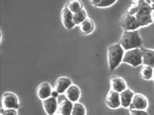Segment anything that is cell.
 <instances>
[{"label": "cell", "mask_w": 154, "mask_h": 115, "mask_svg": "<svg viewBox=\"0 0 154 115\" xmlns=\"http://www.w3.org/2000/svg\"><path fill=\"white\" fill-rule=\"evenodd\" d=\"M59 93H58L55 90H53V91H52V92H51V96H52V97H54L57 98V97H58V96H59Z\"/></svg>", "instance_id": "27"}, {"label": "cell", "mask_w": 154, "mask_h": 115, "mask_svg": "<svg viewBox=\"0 0 154 115\" xmlns=\"http://www.w3.org/2000/svg\"><path fill=\"white\" fill-rule=\"evenodd\" d=\"M153 81H154V66H153Z\"/></svg>", "instance_id": "29"}, {"label": "cell", "mask_w": 154, "mask_h": 115, "mask_svg": "<svg viewBox=\"0 0 154 115\" xmlns=\"http://www.w3.org/2000/svg\"><path fill=\"white\" fill-rule=\"evenodd\" d=\"M72 84L71 79L66 76H61L57 78L54 84V90L59 94L64 93L66 90Z\"/></svg>", "instance_id": "10"}, {"label": "cell", "mask_w": 154, "mask_h": 115, "mask_svg": "<svg viewBox=\"0 0 154 115\" xmlns=\"http://www.w3.org/2000/svg\"><path fill=\"white\" fill-rule=\"evenodd\" d=\"M125 50L118 43L110 45L107 49V60L110 70L116 69L122 62Z\"/></svg>", "instance_id": "3"}, {"label": "cell", "mask_w": 154, "mask_h": 115, "mask_svg": "<svg viewBox=\"0 0 154 115\" xmlns=\"http://www.w3.org/2000/svg\"><path fill=\"white\" fill-rule=\"evenodd\" d=\"M151 15H152V19H153V21H154V10H153L152 11V13H151Z\"/></svg>", "instance_id": "28"}, {"label": "cell", "mask_w": 154, "mask_h": 115, "mask_svg": "<svg viewBox=\"0 0 154 115\" xmlns=\"http://www.w3.org/2000/svg\"><path fill=\"white\" fill-rule=\"evenodd\" d=\"M110 84L111 90L120 93L127 88V83L125 80L121 77L116 76L110 81Z\"/></svg>", "instance_id": "15"}, {"label": "cell", "mask_w": 154, "mask_h": 115, "mask_svg": "<svg viewBox=\"0 0 154 115\" xmlns=\"http://www.w3.org/2000/svg\"><path fill=\"white\" fill-rule=\"evenodd\" d=\"M64 95L67 100L72 102H78L81 96V91L78 86L72 84L64 92Z\"/></svg>", "instance_id": "12"}, {"label": "cell", "mask_w": 154, "mask_h": 115, "mask_svg": "<svg viewBox=\"0 0 154 115\" xmlns=\"http://www.w3.org/2000/svg\"><path fill=\"white\" fill-rule=\"evenodd\" d=\"M143 65L154 66V50L141 47Z\"/></svg>", "instance_id": "16"}, {"label": "cell", "mask_w": 154, "mask_h": 115, "mask_svg": "<svg viewBox=\"0 0 154 115\" xmlns=\"http://www.w3.org/2000/svg\"><path fill=\"white\" fill-rule=\"evenodd\" d=\"M119 44L125 51H127L140 47L143 44V40L137 30L132 31L124 30L120 37Z\"/></svg>", "instance_id": "2"}, {"label": "cell", "mask_w": 154, "mask_h": 115, "mask_svg": "<svg viewBox=\"0 0 154 115\" xmlns=\"http://www.w3.org/2000/svg\"><path fill=\"white\" fill-rule=\"evenodd\" d=\"M89 1L91 4L96 6V4H98L101 1V0H89Z\"/></svg>", "instance_id": "26"}, {"label": "cell", "mask_w": 154, "mask_h": 115, "mask_svg": "<svg viewBox=\"0 0 154 115\" xmlns=\"http://www.w3.org/2000/svg\"><path fill=\"white\" fill-rule=\"evenodd\" d=\"M73 102L70 100H63L58 105L57 111L60 114L62 115H71L72 113V109H73Z\"/></svg>", "instance_id": "17"}, {"label": "cell", "mask_w": 154, "mask_h": 115, "mask_svg": "<svg viewBox=\"0 0 154 115\" xmlns=\"http://www.w3.org/2000/svg\"><path fill=\"white\" fill-rule=\"evenodd\" d=\"M117 0H101V1L95 7L98 8H105L112 5Z\"/></svg>", "instance_id": "23"}, {"label": "cell", "mask_w": 154, "mask_h": 115, "mask_svg": "<svg viewBox=\"0 0 154 115\" xmlns=\"http://www.w3.org/2000/svg\"><path fill=\"white\" fill-rule=\"evenodd\" d=\"M140 75L141 78L144 80H151L153 78V67L143 65L140 71Z\"/></svg>", "instance_id": "19"}, {"label": "cell", "mask_w": 154, "mask_h": 115, "mask_svg": "<svg viewBox=\"0 0 154 115\" xmlns=\"http://www.w3.org/2000/svg\"><path fill=\"white\" fill-rule=\"evenodd\" d=\"M85 19H87V12L84 8L73 13V19L75 25H79Z\"/></svg>", "instance_id": "20"}, {"label": "cell", "mask_w": 154, "mask_h": 115, "mask_svg": "<svg viewBox=\"0 0 154 115\" xmlns=\"http://www.w3.org/2000/svg\"><path fill=\"white\" fill-rule=\"evenodd\" d=\"M148 106V100L142 93H134L130 108L146 110Z\"/></svg>", "instance_id": "7"}, {"label": "cell", "mask_w": 154, "mask_h": 115, "mask_svg": "<svg viewBox=\"0 0 154 115\" xmlns=\"http://www.w3.org/2000/svg\"><path fill=\"white\" fill-rule=\"evenodd\" d=\"M153 3H154V0H153Z\"/></svg>", "instance_id": "31"}, {"label": "cell", "mask_w": 154, "mask_h": 115, "mask_svg": "<svg viewBox=\"0 0 154 115\" xmlns=\"http://www.w3.org/2000/svg\"><path fill=\"white\" fill-rule=\"evenodd\" d=\"M2 105L3 108L17 109L19 108V100L17 95L12 92H5L2 97Z\"/></svg>", "instance_id": "5"}, {"label": "cell", "mask_w": 154, "mask_h": 115, "mask_svg": "<svg viewBox=\"0 0 154 115\" xmlns=\"http://www.w3.org/2000/svg\"><path fill=\"white\" fill-rule=\"evenodd\" d=\"M1 115H17V111L16 109L14 108H3L2 107L0 110Z\"/></svg>", "instance_id": "24"}, {"label": "cell", "mask_w": 154, "mask_h": 115, "mask_svg": "<svg viewBox=\"0 0 154 115\" xmlns=\"http://www.w3.org/2000/svg\"><path fill=\"white\" fill-rule=\"evenodd\" d=\"M133 1H137V0H133Z\"/></svg>", "instance_id": "30"}, {"label": "cell", "mask_w": 154, "mask_h": 115, "mask_svg": "<svg viewBox=\"0 0 154 115\" xmlns=\"http://www.w3.org/2000/svg\"><path fill=\"white\" fill-rule=\"evenodd\" d=\"M66 7L72 13H74L83 8V4L80 0H70Z\"/></svg>", "instance_id": "21"}, {"label": "cell", "mask_w": 154, "mask_h": 115, "mask_svg": "<svg viewBox=\"0 0 154 115\" xmlns=\"http://www.w3.org/2000/svg\"><path fill=\"white\" fill-rule=\"evenodd\" d=\"M121 26L124 30L132 31L138 30L140 28L136 20V16L129 13H125L121 22Z\"/></svg>", "instance_id": "6"}, {"label": "cell", "mask_w": 154, "mask_h": 115, "mask_svg": "<svg viewBox=\"0 0 154 115\" xmlns=\"http://www.w3.org/2000/svg\"><path fill=\"white\" fill-rule=\"evenodd\" d=\"M42 105L46 114L52 115L55 114L57 111L59 104H58L57 98L50 96V97L42 100Z\"/></svg>", "instance_id": "8"}, {"label": "cell", "mask_w": 154, "mask_h": 115, "mask_svg": "<svg viewBox=\"0 0 154 115\" xmlns=\"http://www.w3.org/2000/svg\"><path fill=\"white\" fill-rule=\"evenodd\" d=\"M122 62L134 67L143 65L141 48H135L125 51Z\"/></svg>", "instance_id": "4"}, {"label": "cell", "mask_w": 154, "mask_h": 115, "mask_svg": "<svg viewBox=\"0 0 154 115\" xmlns=\"http://www.w3.org/2000/svg\"><path fill=\"white\" fill-rule=\"evenodd\" d=\"M134 93L132 90L126 88L123 92L119 93L120 103L121 106L124 108H128L131 106Z\"/></svg>", "instance_id": "14"}, {"label": "cell", "mask_w": 154, "mask_h": 115, "mask_svg": "<svg viewBox=\"0 0 154 115\" xmlns=\"http://www.w3.org/2000/svg\"><path fill=\"white\" fill-rule=\"evenodd\" d=\"M61 21L62 25L67 30H71L75 26L73 19V13L67 8V7L62 10Z\"/></svg>", "instance_id": "11"}, {"label": "cell", "mask_w": 154, "mask_h": 115, "mask_svg": "<svg viewBox=\"0 0 154 115\" xmlns=\"http://www.w3.org/2000/svg\"><path fill=\"white\" fill-rule=\"evenodd\" d=\"M79 26L81 32L86 35L90 34V33H92L95 28L94 22L89 18L85 19L80 24Z\"/></svg>", "instance_id": "18"}, {"label": "cell", "mask_w": 154, "mask_h": 115, "mask_svg": "<svg viewBox=\"0 0 154 115\" xmlns=\"http://www.w3.org/2000/svg\"><path fill=\"white\" fill-rule=\"evenodd\" d=\"M52 91L51 86L49 83L42 82L37 86L36 93L38 98L42 100L50 97Z\"/></svg>", "instance_id": "13"}, {"label": "cell", "mask_w": 154, "mask_h": 115, "mask_svg": "<svg viewBox=\"0 0 154 115\" xmlns=\"http://www.w3.org/2000/svg\"><path fill=\"white\" fill-rule=\"evenodd\" d=\"M129 114L131 115H148V113L146 110L132 109L129 108Z\"/></svg>", "instance_id": "25"}, {"label": "cell", "mask_w": 154, "mask_h": 115, "mask_svg": "<svg viewBox=\"0 0 154 115\" xmlns=\"http://www.w3.org/2000/svg\"><path fill=\"white\" fill-rule=\"evenodd\" d=\"M105 102L107 106L110 109H116L118 108L119 106H121L119 93L110 90L106 95Z\"/></svg>", "instance_id": "9"}, {"label": "cell", "mask_w": 154, "mask_h": 115, "mask_svg": "<svg viewBox=\"0 0 154 115\" xmlns=\"http://www.w3.org/2000/svg\"><path fill=\"white\" fill-rule=\"evenodd\" d=\"M73 115H85L86 109L85 105L79 102H73V109H72V113Z\"/></svg>", "instance_id": "22"}, {"label": "cell", "mask_w": 154, "mask_h": 115, "mask_svg": "<svg viewBox=\"0 0 154 115\" xmlns=\"http://www.w3.org/2000/svg\"><path fill=\"white\" fill-rule=\"evenodd\" d=\"M153 10H154L153 0H137L131 4L127 12L136 16L139 27H143L152 23L151 13Z\"/></svg>", "instance_id": "1"}]
</instances>
